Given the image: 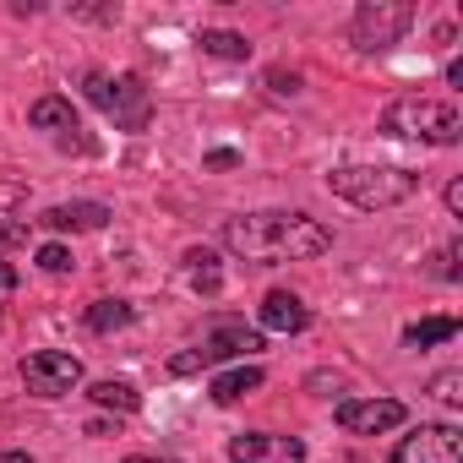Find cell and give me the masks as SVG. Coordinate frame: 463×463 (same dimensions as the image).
<instances>
[{"label":"cell","mask_w":463,"mask_h":463,"mask_svg":"<svg viewBox=\"0 0 463 463\" xmlns=\"http://www.w3.org/2000/svg\"><path fill=\"white\" fill-rule=\"evenodd\" d=\"M257 317H262V327H273V333H306V327H311L306 300L289 295V289H273V295L257 306Z\"/></svg>","instance_id":"cell-12"},{"label":"cell","mask_w":463,"mask_h":463,"mask_svg":"<svg viewBox=\"0 0 463 463\" xmlns=\"http://www.w3.org/2000/svg\"><path fill=\"white\" fill-rule=\"evenodd\" d=\"M382 137H398V142H430V147H452L463 137V115L458 104L447 99H420V93H403L382 109Z\"/></svg>","instance_id":"cell-2"},{"label":"cell","mask_w":463,"mask_h":463,"mask_svg":"<svg viewBox=\"0 0 463 463\" xmlns=\"http://www.w3.org/2000/svg\"><path fill=\"white\" fill-rule=\"evenodd\" d=\"M109 218H115V213H109L104 202H55V207L39 213L44 229H71V235H82V229H104Z\"/></svg>","instance_id":"cell-11"},{"label":"cell","mask_w":463,"mask_h":463,"mask_svg":"<svg viewBox=\"0 0 463 463\" xmlns=\"http://www.w3.org/2000/svg\"><path fill=\"white\" fill-rule=\"evenodd\" d=\"M28 241V229H17V223H0V251L6 246H23Z\"/></svg>","instance_id":"cell-25"},{"label":"cell","mask_w":463,"mask_h":463,"mask_svg":"<svg viewBox=\"0 0 463 463\" xmlns=\"http://www.w3.org/2000/svg\"><path fill=\"white\" fill-rule=\"evenodd\" d=\"M88 398H93L99 409H115V414H137V409H142V392H137L131 382H93Z\"/></svg>","instance_id":"cell-15"},{"label":"cell","mask_w":463,"mask_h":463,"mask_svg":"<svg viewBox=\"0 0 463 463\" xmlns=\"http://www.w3.org/2000/svg\"><path fill=\"white\" fill-rule=\"evenodd\" d=\"M120 463H175V458H120Z\"/></svg>","instance_id":"cell-30"},{"label":"cell","mask_w":463,"mask_h":463,"mask_svg":"<svg viewBox=\"0 0 463 463\" xmlns=\"http://www.w3.org/2000/svg\"><path fill=\"white\" fill-rule=\"evenodd\" d=\"M262 382H268V376H262V365H235V371H218L207 392H213V403H241V398H246V392H257Z\"/></svg>","instance_id":"cell-14"},{"label":"cell","mask_w":463,"mask_h":463,"mask_svg":"<svg viewBox=\"0 0 463 463\" xmlns=\"http://www.w3.org/2000/svg\"><path fill=\"white\" fill-rule=\"evenodd\" d=\"M185 268H191V284H196L202 295H218V289H223V273H218V257H213L207 246H196V251H185Z\"/></svg>","instance_id":"cell-19"},{"label":"cell","mask_w":463,"mask_h":463,"mask_svg":"<svg viewBox=\"0 0 463 463\" xmlns=\"http://www.w3.org/2000/svg\"><path fill=\"white\" fill-rule=\"evenodd\" d=\"M0 463H33L28 452H0Z\"/></svg>","instance_id":"cell-29"},{"label":"cell","mask_w":463,"mask_h":463,"mask_svg":"<svg viewBox=\"0 0 463 463\" xmlns=\"http://www.w3.org/2000/svg\"><path fill=\"white\" fill-rule=\"evenodd\" d=\"M447 213H463V180H447Z\"/></svg>","instance_id":"cell-27"},{"label":"cell","mask_w":463,"mask_h":463,"mask_svg":"<svg viewBox=\"0 0 463 463\" xmlns=\"http://www.w3.org/2000/svg\"><path fill=\"white\" fill-rule=\"evenodd\" d=\"M447 338H458V317H430V322H409L403 327L409 349H430V344H447Z\"/></svg>","instance_id":"cell-17"},{"label":"cell","mask_w":463,"mask_h":463,"mask_svg":"<svg viewBox=\"0 0 463 463\" xmlns=\"http://www.w3.org/2000/svg\"><path fill=\"white\" fill-rule=\"evenodd\" d=\"M458 387H463V376H458V371H441V376H436V382H430V392H436V398H441V403H458V398H463V392H458Z\"/></svg>","instance_id":"cell-22"},{"label":"cell","mask_w":463,"mask_h":463,"mask_svg":"<svg viewBox=\"0 0 463 463\" xmlns=\"http://www.w3.org/2000/svg\"><path fill=\"white\" fill-rule=\"evenodd\" d=\"M403 420H409V409L398 398H344L338 403V425L349 436H382V430H392Z\"/></svg>","instance_id":"cell-9"},{"label":"cell","mask_w":463,"mask_h":463,"mask_svg":"<svg viewBox=\"0 0 463 463\" xmlns=\"http://www.w3.org/2000/svg\"><path fill=\"white\" fill-rule=\"evenodd\" d=\"M39 268H44V273H71L77 257H71L66 246H39Z\"/></svg>","instance_id":"cell-21"},{"label":"cell","mask_w":463,"mask_h":463,"mask_svg":"<svg viewBox=\"0 0 463 463\" xmlns=\"http://www.w3.org/2000/svg\"><path fill=\"white\" fill-rule=\"evenodd\" d=\"M392 463H463V436L458 425H420L392 447Z\"/></svg>","instance_id":"cell-8"},{"label":"cell","mask_w":463,"mask_h":463,"mask_svg":"<svg viewBox=\"0 0 463 463\" xmlns=\"http://www.w3.org/2000/svg\"><path fill=\"white\" fill-rule=\"evenodd\" d=\"M327 191L365 207V213H382V207H398L420 191V175L414 169H392V164H338L327 175Z\"/></svg>","instance_id":"cell-3"},{"label":"cell","mask_w":463,"mask_h":463,"mask_svg":"<svg viewBox=\"0 0 463 463\" xmlns=\"http://www.w3.org/2000/svg\"><path fill=\"white\" fill-rule=\"evenodd\" d=\"M409 28H414V6H403V0H365V6L354 12V44L365 55L392 50Z\"/></svg>","instance_id":"cell-6"},{"label":"cell","mask_w":463,"mask_h":463,"mask_svg":"<svg viewBox=\"0 0 463 463\" xmlns=\"http://www.w3.org/2000/svg\"><path fill=\"white\" fill-rule=\"evenodd\" d=\"M223 246L246 257V262H311L322 251H333V229L306 218V213H241V218H223Z\"/></svg>","instance_id":"cell-1"},{"label":"cell","mask_w":463,"mask_h":463,"mask_svg":"<svg viewBox=\"0 0 463 463\" xmlns=\"http://www.w3.org/2000/svg\"><path fill=\"white\" fill-rule=\"evenodd\" d=\"M17 289V268L12 262H0V295H12Z\"/></svg>","instance_id":"cell-28"},{"label":"cell","mask_w":463,"mask_h":463,"mask_svg":"<svg viewBox=\"0 0 463 463\" xmlns=\"http://www.w3.org/2000/svg\"><path fill=\"white\" fill-rule=\"evenodd\" d=\"M268 88H273V93H295L300 77H295V71H268Z\"/></svg>","instance_id":"cell-23"},{"label":"cell","mask_w":463,"mask_h":463,"mask_svg":"<svg viewBox=\"0 0 463 463\" xmlns=\"http://www.w3.org/2000/svg\"><path fill=\"white\" fill-rule=\"evenodd\" d=\"M23 382L33 398H66L71 387H82V360L66 349H33L23 360Z\"/></svg>","instance_id":"cell-7"},{"label":"cell","mask_w":463,"mask_h":463,"mask_svg":"<svg viewBox=\"0 0 463 463\" xmlns=\"http://www.w3.org/2000/svg\"><path fill=\"white\" fill-rule=\"evenodd\" d=\"M28 126L33 131H82V120H77V104L71 99H61V93H50V99H39L33 109H28Z\"/></svg>","instance_id":"cell-13"},{"label":"cell","mask_w":463,"mask_h":463,"mask_svg":"<svg viewBox=\"0 0 463 463\" xmlns=\"http://www.w3.org/2000/svg\"><path fill=\"white\" fill-rule=\"evenodd\" d=\"M196 44L207 55H218V61H251V39L246 33H229V28H202Z\"/></svg>","instance_id":"cell-16"},{"label":"cell","mask_w":463,"mask_h":463,"mask_svg":"<svg viewBox=\"0 0 463 463\" xmlns=\"http://www.w3.org/2000/svg\"><path fill=\"white\" fill-rule=\"evenodd\" d=\"M17 207H28V185L17 175H0V218H12Z\"/></svg>","instance_id":"cell-20"},{"label":"cell","mask_w":463,"mask_h":463,"mask_svg":"<svg viewBox=\"0 0 463 463\" xmlns=\"http://www.w3.org/2000/svg\"><path fill=\"white\" fill-rule=\"evenodd\" d=\"M131 322H137L131 300H93L88 306V327L93 333H115V327H131Z\"/></svg>","instance_id":"cell-18"},{"label":"cell","mask_w":463,"mask_h":463,"mask_svg":"<svg viewBox=\"0 0 463 463\" xmlns=\"http://www.w3.org/2000/svg\"><path fill=\"white\" fill-rule=\"evenodd\" d=\"M436 273H441V279H458V246H447V251L436 257Z\"/></svg>","instance_id":"cell-24"},{"label":"cell","mask_w":463,"mask_h":463,"mask_svg":"<svg viewBox=\"0 0 463 463\" xmlns=\"http://www.w3.org/2000/svg\"><path fill=\"white\" fill-rule=\"evenodd\" d=\"M82 88H88V104H93V109H104L120 131H142V126L153 120V99H147V88H142V77H137V71H120V77L93 71Z\"/></svg>","instance_id":"cell-4"},{"label":"cell","mask_w":463,"mask_h":463,"mask_svg":"<svg viewBox=\"0 0 463 463\" xmlns=\"http://www.w3.org/2000/svg\"><path fill=\"white\" fill-rule=\"evenodd\" d=\"M251 349H262V333H257V327H246V322H218L196 349L169 354V371H175V376H191V371H207V365H218V360H235V354H251Z\"/></svg>","instance_id":"cell-5"},{"label":"cell","mask_w":463,"mask_h":463,"mask_svg":"<svg viewBox=\"0 0 463 463\" xmlns=\"http://www.w3.org/2000/svg\"><path fill=\"white\" fill-rule=\"evenodd\" d=\"M235 463H306V441L300 436H268V430H246L229 441Z\"/></svg>","instance_id":"cell-10"},{"label":"cell","mask_w":463,"mask_h":463,"mask_svg":"<svg viewBox=\"0 0 463 463\" xmlns=\"http://www.w3.org/2000/svg\"><path fill=\"white\" fill-rule=\"evenodd\" d=\"M235 164H241V153H229V147L207 153V169H235Z\"/></svg>","instance_id":"cell-26"}]
</instances>
